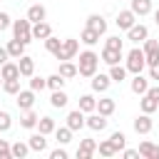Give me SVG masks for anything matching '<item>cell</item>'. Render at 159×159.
Listing matches in <instances>:
<instances>
[{
	"mask_svg": "<svg viewBox=\"0 0 159 159\" xmlns=\"http://www.w3.org/2000/svg\"><path fill=\"white\" fill-rule=\"evenodd\" d=\"M97 65H99V55L92 52V50H84V52H80L77 75H80V77H92V75L97 72Z\"/></svg>",
	"mask_w": 159,
	"mask_h": 159,
	"instance_id": "obj_1",
	"label": "cell"
},
{
	"mask_svg": "<svg viewBox=\"0 0 159 159\" xmlns=\"http://www.w3.org/2000/svg\"><path fill=\"white\" fill-rule=\"evenodd\" d=\"M124 67H127V72H132V75H139V72L147 67L144 52H142L139 47H132V50L127 52V62H124Z\"/></svg>",
	"mask_w": 159,
	"mask_h": 159,
	"instance_id": "obj_2",
	"label": "cell"
},
{
	"mask_svg": "<svg viewBox=\"0 0 159 159\" xmlns=\"http://www.w3.org/2000/svg\"><path fill=\"white\" fill-rule=\"evenodd\" d=\"M12 35H15V40H20V42H32V22L25 17V20H12Z\"/></svg>",
	"mask_w": 159,
	"mask_h": 159,
	"instance_id": "obj_3",
	"label": "cell"
},
{
	"mask_svg": "<svg viewBox=\"0 0 159 159\" xmlns=\"http://www.w3.org/2000/svg\"><path fill=\"white\" fill-rule=\"evenodd\" d=\"M77 50H80V42H77L75 37H67V40H62L60 50L55 52V60H60V62H65V60H72V57L77 55Z\"/></svg>",
	"mask_w": 159,
	"mask_h": 159,
	"instance_id": "obj_4",
	"label": "cell"
},
{
	"mask_svg": "<svg viewBox=\"0 0 159 159\" xmlns=\"http://www.w3.org/2000/svg\"><path fill=\"white\" fill-rule=\"evenodd\" d=\"M142 52H144L147 67L159 62V42H157V40H149V37H147V40H144V47H142Z\"/></svg>",
	"mask_w": 159,
	"mask_h": 159,
	"instance_id": "obj_5",
	"label": "cell"
},
{
	"mask_svg": "<svg viewBox=\"0 0 159 159\" xmlns=\"http://www.w3.org/2000/svg\"><path fill=\"white\" fill-rule=\"evenodd\" d=\"M84 127H89L92 132H102V129H107V117L104 114H94V112H89V117H84Z\"/></svg>",
	"mask_w": 159,
	"mask_h": 159,
	"instance_id": "obj_6",
	"label": "cell"
},
{
	"mask_svg": "<svg viewBox=\"0 0 159 159\" xmlns=\"http://www.w3.org/2000/svg\"><path fill=\"white\" fill-rule=\"evenodd\" d=\"M147 37H149V30H147V25H142V22H139V25L134 22V25L127 30V40H132V42H144Z\"/></svg>",
	"mask_w": 159,
	"mask_h": 159,
	"instance_id": "obj_7",
	"label": "cell"
},
{
	"mask_svg": "<svg viewBox=\"0 0 159 159\" xmlns=\"http://www.w3.org/2000/svg\"><path fill=\"white\" fill-rule=\"evenodd\" d=\"M17 70H20V77H32L35 75V60L30 55L17 57Z\"/></svg>",
	"mask_w": 159,
	"mask_h": 159,
	"instance_id": "obj_8",
	"label": "cell"
},
{
	"mask_svg": "<svg viewBox=\"0 0 159 159\" xmlns=\"http://www.w3.org/2000/svg\"><path fill=\"white\" fill-rule=\"evenodd\" d=\"M15 97H17L15 102H17V107H20L22 112H25V109H32V104H35V92H32V89H20Z\"/></svg>",
	"mask_w": 159,
	"mask_h": 159,
	"instance_id": "obj_9",
	"label": "cell"
},
{
	"mask_svg": "<svg viewBox=\"0 0 159 159\" xmlns=\"http://www.w3.org/2000/svg\"><path fill=\"white\" fill-rule=\"evenodd\" d=\"M89 80H92V89H94V92H107L109 84H112L109 75H102V72H94Z\"/></svg>",
	"mask_w": 159,
	"mask_h": 159,
	"instance_id": "obj_10",
	"label": "cell"
},
{
	"mask_svg": "<svg viewBox=\"0 0 159 159\" xmlns=\"http://www.w3.org/2000/svg\"><path fill=\"white\" fill-rule=\"evenodd\" d=\"M67 127H70L72 132H80V129L84 127V112H82V109H72V112L67 114Z\"/></svg>",
	"mask_w": 159,
	"mask_h": 159,
	"instance_id": "obj_11",
	"label": "cell"
},
{
	"mask_svg": "<svg viewBox=\"0 0 159 159\" xmlns=\"http://www.w3.org/2000/svg\"><path fill=\"white\" fill-rule=\"evenodd\" d=\"M152 127H154V122H152V117H149V114H144V112L134 119V132H137V134H149V132H152Z\"/></svg>",
	"mask_w": 159,
	"mask_h": 159,
	"instance_id": "obj_12",
	"label": "cell"
},
{
	"mask_svg": "<svg viewBox=\"0 0 159 159\" xmlns=\"http://www.w3.org/2000/svg\"><path fill=\"white\" fill-rule=\"evenodd\" d=\"M94 152H97V142L94 139H82L80 147H77V159H89Z\"/></svg>",
	"mask_w": 159,
	"mask_h": 159,
	"instance_id": "obj_13",
	"label": "cell"
},
{
	"mask_svg": "<svg viewBox=\"0 0 159 159\" xmlns=\"http://www.w3.org/2000/svg\"><path fill=\"white\" fill-rule=\"evenodd\" d=\"M114 22H117V27H119V30H129V27L137 22V15H134L132 10H122V12L117 15V20H114Z\"/></svg>",
	"mask_w": 159,
	"mask_h": 159,
	"instance_id": "obj_14",
	"label": "cell"
},
{
	"mask_svg": "<svg viewBox=\"0 0 159 159\" xmlns=\"http://www.w3.org/2000/svg\"><path fill=\"white\" fill-rule=\"evenodd\" d=\"M114 109H117V102H114L112 97H102V99H97V109H94V112H99V114H104V117H112Z\"/></svg>",
	"mask_w": 159,
	"mask_h": 159,
	"instance_id": "obj_15",
	"label": "cell"
},
{
	"mask_svg": "<svg viewBox=\"0 0 159 159\" xmlns=\"http://www.w3.org/2000/svg\"><path fill=\"white\" fill-rule=\"evenodd\" d=\"M137 152L144 159H159V144H154V142H142Z\"/></svg>",
	"mask_w": 159,
	"mask_h": 159,
	"instance_id": "obj_16",
	"label": "cell"
},
{
	"mask_svg": "<svg viewBox=\"0 0 159 159\" xmlns=\"http://www.w3.org/2000/svg\"><path fill=\"white\" fill-rule=\"evenodd\" d=\"M45 17H47V10H45V5L35 2V5H30V7H27V20H30V22H42Z\"/></svg>",
	"mask_w": 159,
	"mask_h": 159,
	"instance_id": "obj_17",
	"label": "cell"
},
{
	"mask_svg": "<svg viewBox=\"0 0 159 159\" xmlns=\"http://www.w3.org/2000/svg\"><path fill=\"white\" fill-rule=\"evenodd\" d=\"M27 144H30V152H37V154H42V152L47 149V139H45V134H42V132L32 134V137L27 139Z\"/></svg>",
	"mask_w": 159,
	"mask_h": 159,
	"instance_id": "obj_18",
	"label": "cell"
},
{
	"mask_svg": "<svg viewBox=\"0 0 159 159\" xmlns=\"http://www.w3.org/2000/svg\"><path fill=\"white\" fill-rule=\"evenodd\" d=\"M129 10H132L137 17H144V15H149V12H152V0H132Z\"/></svg>",
	"mask_w": 159,
	"mask_h": 159,
	"instance_id": "obj_19",
	"label": "cell"
},
{
	"mask_svg": "<svg viewBox=\"0 0 159 159\" xmlns=\"http://www.w3.org/2000/svg\"><path fill=\"white\" fill-rule=\"evenodd\" d=\"M87 27L97 30L99 35H104V32H107V20H104L102 15H97V12H92V15L87 17Z\"/></svg>",
	"mask_w": 159,
	"mask_h": 159,
	"instance_id": "obj_20",
	"label": "cell"
},
{
	"mask_svg": "<svg viewBox=\"0 0 159 159\" xmlns=\"http://www.w3.org/2000/svg\"><path fill=\"white\" fill-rule=\"evenodd\" d=\"M52 35V27L42 20V22H32V40H45Z\"/></svg>",
	"mask_w": 159,
	"mask_h": 159,
	"instance_id": "obj_21",
	"label": "cell"
},
{
	"mask_svg": "<svg viewBox=\"0 0 159 159\" xmlns=\"http://www.w3.org/2000/svg\"><path fill=\"white\" fill-rule=\"evenodd\" d=\"M129 87H132V92H134V94H139V97H142V94H147V89H149V80H147V77H142V72H139V75H134V80H132V84H129Z\"/></svg>",
	"mask_w": 159,
	"mask_h": 159,
	"instance_id": "obj_22",
	"label": "cell"
},
{
	"mask_svg": "<svg viewBox=\"0 0 159 159\" xmlns=\"http://www.w3.org/2000/svg\"><path fill=\"white\" fill-rule=\"evenodd\" d=\"M5 50H7V55L12 57V60H17V57H22L25 55V42H20V40H10L7 45H5Z\"/></svg>",
	"mask_w": 159,
	"mask_h": 159,
	"instance_id": "obj_23",
	"label": "cell"
},
{
	"mask_svg": "<svg viewBox=\"0 0 159 159\" xmlns=\"http://www.w3.org/2000/svg\"><path fill=\"white\" fill-rule=\"evenodd\" d=\"M99 60H102V62H107V65H119V60H122V50L104 47V50H102V55H99Z\"/></svg>",
	"mask_w": 159,
	"mask_h": 159,
	"instance_id": "obj_24",
	"label": "cell"
},
{
	"mask_svg": "<svg viewBox=\"0 0 159 159\" xmlns=\"http://www.w3.org/2000/svg\"><path fill=\"white\" fill-rule=\"evenodd\" d=\"M80 42H84L87 47H92V45H97V42H99V32L84 25V30H82V35H80Z\"/></svg>",
	"mask_w": 159,
	"mask_h": 159,
	"instance_id": "obj_25",
	"label": "cell"
},
{
	"mask_svg": "<svg viewBox=\"0 0 159 159\" xmlns=\"http://www.w3.org/2000/svg\"><path fill=\"white\" fill-rule=\"evenodd\" d=\"M0 77H2V80H15V77H20L17 62H5V65H0Z\"/></svg>",
	"mask_w": 159,
	"mask_h": 159,
	"instance_id": "obj_26",
	"label": "cell"
},
{
	"mask_svg": "<svg viewBox=\"0 0 159 159\" xmlns=\"http://www.w3.org/2000/svg\"><path fill=\"white\" fill-rule=\"evenodd\" d=\"M37 112H32V109H25L22 112V117H20V127H25V129H35L37 127Z\"/></svg>",
	"mask_w": 159,
	"mask_h": 159,
	"instance_id": "obj_27",
	"label": "cell"
},
{
	"mask_svg": "<svg viewBox=\"0 0 159 159\" xmlns=\"http://www.w3.org/2000/svg\"><path fill=\"white\" fill-rule=\"evenodd\" d=\"M139 109H142L144 114H152V112H157V109H159V102H157V99H152L149 94H142V99H139Z\"/></svg>",
	"mask_w": 159,
	"mask_h": 159,
	"instance_id": "obj_28",
	"label": "cell"
},
{
	"mask_svg": "<svg viewBox=\"0 0 159 159\" xmlns=\"http://www.w3.org/2000/svg\"><path fill=\"white\" fill-rule=\"evenodd\" d=\"M55 139H57V144H70L72 142V129L65 124V127H55Z\"/></svg>",
	"mask_w": 159,
	"mask_h": 159,
	"instance_id": "obj_29",
	"label": "cell"
},
{
	"mask_svg": "<svg viewBox=\"0 0 159 159\" xmlns=\"http://www.w3.org/2000/svg\"><path fill=\"white\" fill-rule=\"evenodd\" d=\"M10 154H12V159H25V157L30 154V144L15 142V144H10Z\"/></svg>",
	"mask_w": 159,
	"mask_h": 159,
	"instance_id": "obj_30",
	"label": "cell"
},
{
	"mask_svg": "<svg viewBox=\"0 0 159 159\" xmlns=\"http://www.w3.org/2000/svg\"><path fill=\"white\" fill-rule=\"evenodd\" d=\"M109 80L112 82H124L127 80V67L124 65H109Z\"/></svg>",
	"mask_w": 159,
	"mask_h": 159,
	"instance_id": "obj_31",
	"label": "cell"
},
{
	"mask_svg": "<svg viewBox=\"0 0 159 159\" xmlns=\"http://www.w3.org/2000/svg\"><path fill=\"white\" fill-rule=\"evenodd\" d=\"M67 102H70V97H67L62 89H52V97H50V104H52V107L62 109V107H67Z\"/></svg>",
	"mask_w": 159,
	"mask_h": 159,
	"instance_id": "obj_32",
	"label": "cell"
},
{
	"mask_svg": "<svg viewBox=\"0 0 159 159\" xmlns=\"http://www.w3.org/2000/svg\"><path fill=\"white\" fill-rule=\"evenodd\" d=\"M77 109H82L84 114H89V112H94V109H97V99H94L92 94H82V97H80V107H77Z\"/></svg>",
	"mask_w": 159,
	"mask_h": 159,
	"instance_id": "obj_33",
	"label": "cell"
},
{
	"mask_svg": "<svg viewBox=\"0 0 159 159\" xmlns=\"http://www.w3.org/2000/svg\"><path fill=\"white\" fill-rule=\"evenodd\" d=\"M55 127H57V124H55V119H52V117H40V119H37V129H40L45 137H47V134H52V132H55Z\"/></svg>",
	"mask_w": 159,
	"mask_h": 159,
	"instance_id": "obj_34",
	"label": "cell"
},
{
	"mask_svg": "<svg viewBox=\"0 0 159 159\" xmlns=\"http://www.w3.org/2000/svg\"><path fill=\"white\" fill-rule=\"evenodd\" d=\"M60 75H62L65 80H72V77H77V65H72L70 60L60 62Z\"/></svg>",
	"mask_w": 159,
	"mask_h": 159,
	"instance_id": "obj_35",
	"label": "cell"
},
{
	"mask_svg": "<svg viewBox=\"0 0 159 159\" xmlns=\"http://www.w3.org/2000/svg\"><path fill=\"white\" fill-rule=\"evenodd\" d=\"M97 152H99L102 157H107V159H109V157H114V154H119V152L114 149V144H112L109 139H104V142H99V144H97Z\"/></svg>",
	"mask_w": 159,
	"mask_h": 159,
	"instance_id": "obj_36",
	"label": "cell"
},
{
	"mask_svg": "<svg viewBox=\"0 0 159 159\" xmlns=\"http://www.w3.org/2000/svg\"><path fill=\"white\" fill-rule=\"evenodd\" d=\"M45 80H47V87H50V89H62L65 82H67L60 72H55V75H50V77H45Z\"/></svg>",
	"mask_w": 159,
	"mask_h": 159,
	"instance_id": "obj_37",
	"label": "cell"
},
{
	"mask_svg": "<svg viewBox=\"0 0 159 159\" xmlns=\"http://www.w3.org/2000/svg\"><path fill=\"white\" fill-rule=\"evenodd\" d=\"M109 142L114 144V149H117V152H122V149L127 147V137H124V132H112Z\"/></svg>",
	"mask_w": 159,
	"mask_h": 159,
	"instance_id": "obj_38",
	"label": "cell"
},
{
	"mask_svg": "<svg viewBox=\"0 0 159 159\" xmlns=\"http://www.w3.org/2000/svg\"><path fill=\"white\" fill-rule=\"evenodd\" d=\"M2 89H5L7 94H17V92H20V77H15V80H2Z\"/></svg>",
	"mask_w": 159,
	"mask_h": 159,
	"instance_id": "obj_39",
	"label": "cell"
},
{
	"mask_svg": "<svg viewBox=\"0 0 159 159\" xmlns=\"http://www.w3.org/2000/svg\"><path fill=\"white\" fill-rule=\"evenodd\" d=\"M60 45H62V40H60V37H55V35L45 37V50H47V52H52V55H55V52L60 50Z\"/></svg>",
	"mask_w": 159,
	"mask_h": 159,
	"instance_id": "obj_40",
	"label": "cell"
},
{
	"mask_svg": "<svg viewBox=\"0 0 159 159\" xmlns=\"http://www.w3.org/2000/svg\"><path fill=\"white\" fill-rule=\"evenodd\" d=\"M45 87H47V80H45V77H35V75L30 77V89H32V92H42Z\"/></svg>",
	"mask_w": 159,
	"mask_h": 159,
	"instance_id": "obj_41",
	"label": "cell"
},
{
	"mask_svg": "<svg viewBox=\"0 0 159 159\" xmlns=\"http://www.w3.org/2000/svg\"><path fill=\"white\" fill-rule=\"evenodd\" d=\"M10 127H12V117L5 109H0V132H7Z\"/></svg>",
	"mask_w": 159,
	"mask_h": 159,
	"instance_id": "obj_42",
	"label": "cell"
},
{
	"mask_svg": "<svg viewBox=\"0 0 159 159\" xmlns=\"http://www.w3.org/2000/svg\"><path fill=\"white\" fill-rule=\"evenodd\" d=\"M0 159H12V154H10V144H7L5 139H0Z\"/></svg>",
	"mask_w": 159,
	"mask_h": 159,
	"instance_id": "obj_43",
	"label": "cell"
},
{
	"mask_svg": "<svg viewBox=\"0 0 159 159\" xmlns=\"http://www.w3.org/2000/svg\"><path fill=\"white\" fill-rule=\"evenodd\" d=\"M10 25H12L10 15H7V12H0V32H5V30H7Z\"/></svg>",
	"mask_w": 159,
	"mask_h": 159,
	"instance_id": "obj_44",
	"label": "cell"
},
{
	"mask_svg": "<svg viewBox=\"0 0 159 159\" xmlns=\"http://www.w3.org/2000/svg\"><path fill=\"white\" fill-rule=\"evenodd\" d=\"M104 47H112V50H122V40H119V37H107Z\"/></svg>",
	"mask_w": 159,
	"mask_h": 159,
	"instance_id": "obj_45",
	"label": "cell"
},
{
	"mask_svg": "<svg viewBox=\"0 0 159 159\" xmlns=\"http://www.w3.org/2000/svg\"><path fill=\"white\" fill-rule=\"evenodd\" d=\"M50 159H67V152H65V147H57V149H52V152H50Z\"/></svg>",
	"mask_w": 159,
	"mask_h": 159,
	"instance_id": "obj_46",
	"label": "cell"
},
{
	"mask_svg": "<svg viewBox=\"0 0 159 159\" xmlns=\"http://www.w3.org/2000/svg\"><path fill=\"white\" fill-rule=\"evenodd\" d=\"M149 80H157L159 82V62L157 65H149Z\"/></svg>",
	"mask_w": 159,
	"mask_h": 159,
	"instance_id": "obj_47",
	"label": "cell"
},
{
	"mask_svg": "<svg viewBox=\"0 0 159 159\" xmlns=\"http://www.w3.org/2000/svg\"><path fill=\"white\" fill-rule=\"evenodd\" d=\"M122 154H124L127 159H137V157H139V152H137V149H122Z\"/></svg>",
	"mask_w": 159,
	"mask_h": 159,
	"instance_id": "obj_48",
	"label": "cell"
},
{
	"mask_svg": "<svg viewBox=\"0 0 159 159\" xmlns=\"http://www.w3.org/2000/svg\"><path fill=\"white\" fill-rule=\"evenodd\" d=\"M147 94H149L152 99H157V102H159V84H157V87H149V89H147Z\"/></svg>",
	"mask_w": 159,
	"mask_h": 159,
	"instance_id": "obj_49",
	"label": "cell"
},
{
	"mask_svg": "<svg viewBox=\"0 0 159 159\" xmlns=\"http://www.w3.org/2000/svg\"><path fill=\"white\" fill-rule=\"evenodd\" d=\"M7 57H10V55H7V50H5V47H0V65H5V62H7Z\"/></svg>",
	"mask_w": 159,
	"mask_h": 159,
	"instance_id": "obj_50",
	"label": "cell"
},
{
	"mask_svg": "<svg viewBox=\"0 0 159 159\" xmlns=\"http://www.w3.org/2000/svg\"><path fill=\"white\" fill-rule=\"evenodd\" d=\"M154 22L159 25V10H154Z\"/></svg>",
	"mask_w": 159,
	"mask_h": 159,
	"instance_id": "obj_51",
	"label": "cell"
},
{
	"mask_svg": "<svg viewBox=\"0 0 159 159\" xmlns=\"http://www.w3.org/2000/svg\"><path fill=\"white\" fill-rule=\"evenodd\" d=\"M0 87H2V77H0Z\"/></svg>",
	"mask_w": 159,
	"mask_h": 159,
	"instance_id": "obj_52",
	"label": "cell"
}]
</instances>
